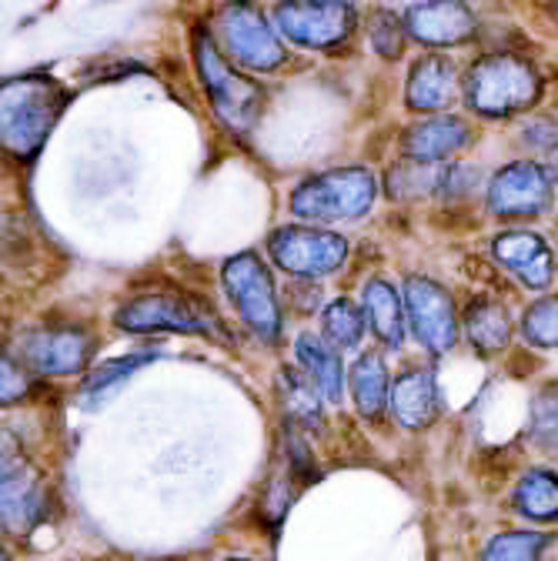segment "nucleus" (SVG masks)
Here are the masks:
<instances>
[{"label": "nucleus", "mask_w": 558, "mask_h": 561, "mask_svg": "<svg viewBox=\"0 0 558 561\" xmlns=\"http://www.w3.org/2000/svg\"><path fill=\"white\" fill-rule=\"evenodd\" d=\"M64 104L67 91L54 78L27 75L0 81V151L31 161L64 114Z\"/></svg>", "instance_id": "obj_1"}, {"label": "nucleus", "mask_w": 558, "mask_h": 561, "mask_svg": "<svg viewBox=\"0 0 558 561\" xmlns=\"http://www.w3.org/2000/svg\"><path fill=\"white\" fill-rule=\"evenodd\" d=\"M538 70L515 54H488L471 64L465 78V98L471 111L485 117H509L538 101Z\"/></svg>", "instance_id": "obj_2"}, {"label": "nucleus", "mask_w": 558, "mask_h": 561, "mask_svg": "<svg viewBox=\"0 0 558 561\" xmlns=\"http://www.w3.org/2000/svg\"><path fill=\"white\" fill-rule=\"evenodd\" d=\"M50 512V488L24 445L0 432V528L11 535L31 531Z\"/></svg>", "instance_id": "obj_3"}, {"label": "nucleus", "mask_w": 558, "mask_h": 561, "mask_svg": "<svg viewBox=\"0 0 558 561\" xmlns=\"http://www.w3.org/2000/svg\"><path fill=\"white\" fill-rule=\"evenodd\" d=\"M375 197H378V181L372 171L338 168L308 178L301 187H295L288 204L295 210V218L305 221H348L368 215Z\"/></svg>", "instance_id": "obj_4"}, {"label": "nucleus", "mask_w": 558, "mask_h": 561, "mask_svg": "<svg viewBox=\"0 0 558 561\" xmlns=\"http://www.w3.org/2000/svg\"><path fill=\"white\" fill-rule=\"evenodd\" d=\"M194 60H197L201 84L207 98H212V107L218 111V117L238 134L251 130V124L261 114V98H264L261 84H254L251 78H241L228 64V57L218 50V44L204 31L194 34Z\"/></svg>", "instance_id": "obj_5"}, {"label": "nucleus", "mask_w": 558, "mask_h": 561, "mask_svg": "<svg viewBox=\"0 0 558 561\" xmlns=\"http://www.w3.org/2000/svg\"><path fill=\"white\" fill-rule=\"evenodd\" d=\"M117 328L134 331V334H158V331H174V334H207V337H225L215 311L201 305L197 298L174 295V291H155L130 298L127 305L117 308Z\"/></svg>", "instance_id": "obj_6"}, {"label": "nucleus", "mask_w": 558, "mask_h": 561, "mask_svg": "<svg viewBox=\"0 0 558 561\" xmlns=\"http://www.w3.org/2000/svg\"><path fill=\"white\" fill-rule=\"evenodd\" d=\"M221 280H225V291H228L231 305L238 308L241 321L261 341L274 344L277 337H282V308H277L274 280H271V271L261 264L258 254H251V251L235 254L225 264Z\"/></svg>", "instance_id": "obj_7"}, {"label": "nucleus", "mask_w": 558, "mask_h": 561, "mask_svg": "<svg viewBox=\"0 0 558 561\" xmlns=\"http://www.w3.org/2000/svg\"><path fill=\"white\" fill-rule=\"evenodd\" d=\"M98 351V341L81 324H44L18 341L21 365L34 375H81Z\"/></svg>", "instance_id": "obj_8"}, {"label": "nucleus", "mask_w": 558, "mask_h": 561, "mask_svg": "<svg viewBox=\"0 0 558 561\" xmlns=\"http://www.w3.org/2000/svg\"><path fill=\"white\" fill-rule=\"evenodd\" d=\"M215 27H218V41L231 54V60L254 67V70H274L285 64V44L258 8L231 4L218 14Z\"/></svg>", "instance_id": "obj_9"}, {"label": "nucleus", "mask_w": 558, "mask_h": 561, "mask_svg": "<svg viewBox=\"0 0 558 561\" xmlns=\"http://www.w3.org/2000/svg\"><path fill=\"white\" fill-rule=\"evenodd\" d=\"M271 257L298 277H321L341 267L348 257V241L334 231L318 228H282L271 234Z\"/></svg>", "instance_id": "obj_10"}, {"label": "nucleus", "mask_w": 558, "mask_h": 561, "mask_svg": "<svg viewBox=\"0 0 558 561\" xmlns=\"http://www.w3.org/2000/svg\"><path fill=\"white\" fill-rule=\"evenodd\" d=\"M405 305L414 337L432 355H445L458 337V318L452 295L429 277H411L405 285Z\"/></svg>", "instance_id": "obj_11"}, {"label": "nucleus", "mask_w": 558, "mask_h": 561, "mask_svg": "<svg viewBox=\"0 0 558 561\" xmlns=\"http://www.w3.org/2000/svg\"><path fill=\"white\" fill-rule=\"evenodd\" d=\"M551 207V178L535 161H515L488 184V210L499 218H535Z\"/></svg>", "instance_id": "obj_12"}, {"label": "nucleus", "mask_w": 558, "mask_h": 561, "mask_svg": "<svg viewBox=\"0 0 558 561\" xmlns=\"http://www.w3.org/2000/svg\"><path fill=\"white\" fill-rule=\"evenodd\" d=\"M277 31H282L288 41H295L298 47H334L341 44L348 34L355 31V8L352 4H282L274 11Z\"/></svg>", "instance_id": "obj_13"}, {"label": "nucleus", "mask_w": 558, "mask_h": 561, "mask_svg": "<svg viewBox=\"0 0 558 561\" xmlns=\"http://www.w3.org/2000/svg\"><path fill=\"white\" fill-rule=\"evenodd\" d=\"M405 27L429 47H452L475 37L478 21L465 4H414L405 14Z\"/></svg>", "instance_id": "obj_14"}, {"label": "nucleus", "mask_w": 558, "mask_h": 561, "mask_svg": "<svg viewBox=\"0 0 558 561\" xmlns=\"http://www.w3.org/2000/svg\"><path fill=\"white\" fill-rule=\"evenodd\" d=\"M492 251H496V261L502 267H509L522 285L542 291L551 285L555 277V264H551V251L548 244L532 234V231H505L492 241Z\"/></svg>", "instance_id": "obj_15"}, {"label": "nucleus", "mask_w": 558, "mask_h": 561, "mask_svg": "<svg viewBox=\"0 0 558 561\" xmlns=\"http://www.w3.org/2000/svg\"><path fill=\"white\" fill-rule=\"evenodd\" d=\"M471 130L458 117H432L425 124L408 127L401 137V151L411 164H435L445 158H455L468 148Z\"/></svg>", "instance_id": "obj_16"}, {"label": "nucleus", "mask_w": 558, "mask_h": 561, "mask_svg": "<svg viewBox=\"0 0 558 561\" xmlns=\"http://www.w3.org/2000/svg\"><path fill=\"white\" fill-rule=\"evenodd\" d=\"M458 75L455 64L442 54H429L411 67V78L405 88V104L411 111H445L455 104Z\"/></svg>", "instance_id": "obj_17"}, {"label": "nucleus", "mask_w": 558, "mask_h": 561, "mask_svg": "<svg viewBox=\"0 0 558 561\" xmlns=\"http://www.w3.org/2000/svg\"><path fill=\"white\" fill-rule=\"evenodd\" d=\"M388 404L395 408L398 425H405L411 432L429 428L442 411V394H439L432 371H422V368L405 371L395 381V388L388 391Z\"/></svg>", "instance_id": "obj_18"}, {"label": "nucleus", "mask_w": 558, "mask_h": 561, "mask_svg": "<svg viewBox=\"0 0 558 561\" xmlns=\"http://www.w3.org/2000/svg\"><path fill=\"white\" fill-rule=\"evenodd\" d=\"M295 358L301 365V375L318 388V394H324L328 401H341L344 391V368L338 362V351L311 334H301L295 344Z\"/></svg>", "instance_id": "obj_19"}, {"label": "nucleus", "mask_w": 558, "mask_h": 561, "mask_svg": "<svg viewBox=\"0 0 558 561\" xmlns=\"http://www.w3.org/2000/svg\"><path fill=\"white\" fill-rule=\"evenodd\" d=\"M365 318L375 331V337L385 347H401L405 341V314H401V298L388 285V280H368L365 288Z\"/></svg>", "instance_id": "obj_20"}, {"label": "nucleus", "mask_w": 558, "mask_h": 561, "mask_svg": "<svg viewBox=\"0 0 558 561\" xmlns=\"http://www.w3.org/2000/svg\"><path fill=\"white\" fill-rule=\"evenodd\" d=\"M465 334L468 341L485 351V355H492V351H502L512 337V314L502 301H492V298H481L468 308L465 314Z\"/></svg>", "instance_id": "obj_21"}, {"label": "nucleus", "mask_w": 558, "mask_h": 561, "mask_svg": "<svg viewBox=\"0 0 558 561\" xmlns=\"http://www.w3.org/2000/svg\"><path fill=\"white\" fill-rule=\"evenodd\" d=\"M277 394H282V404H285V411H288V417L295 421V425H305V428H321L324 425L321 394L301 371L282 368V375H277Z\"/></svg>", "instance_id": "obj_22"}, {"label": "nucleus", "mask_w": 558, "mask_h": 561, "mask_svg": "<svg viewBox=\"0 0 558 561\" xmlns=\"http://www.w3.org/2000/svg\"><path fill=\"white\" fill-rule=\"evenodd\" d=\"M512 505L519 515H525L532 522H558V474L528 471L515 484Z\"/></svg>", "instance_id": "obj_23"}, {"label": "nucleus", "mask_w": 558, "mask_h": 561, "mask_svg": "<svg viewBox=\"0 0 558 561\" xmlns=\"http://www.w3.org/2000/svg\"><path fill=\"white\" fill-rule=\"evenodd\" d=\"M352 398L368 421H382L388 408V375L378 355H362L352 368Z\"/></svg>", "instance_id": "obj_24"}, {"label": "nucleus", "mask_w": 558, "mask_h": 561, "mask_svg": "<svg viewBox=\"0 0 558 561\" xmlns=\"http://www.w3.org/2000/svg\"><path fill=\"white\" fill-rule=\"evenodd\" d=\"M155 358H158L155 351H137V355H127V358H121V362H111V365L91 371V375L84 378V385H81V404H84V408H94V404L104 401L117 385H124L137 368H145V365L155 362Z\"/></svg>", "instance_id": "obj_25"}, {"label": "nucleus", "mask_w": 558, "mask_h": 561, "mask_svg": "<svg viewBox=\"0 0 558 561\" xmlns=\"http://www.w3.org/2000/svg\"><path fill=\"white\" fill-rule=\"evenodd\" d=\"M321 331L328 337V344L338 347H358L365 337V314L352 305V301H331L321 314Z\"/></svg>", "instance_id": "obj_26"}, {"label": "nucleus", "mask_w": 558, "mask_h": 561, "mask_svg": "<svg viewBox=\"0 0 558 561\" xmlns=\"http://www.w3.org/2000/svg\"><path fill=\"white\" fill-rule=\"evenodd\" d=\"M545 545L548 535L542 531H502L485 545L478 561H535Z\"/></svg>", "instance_id": "obj_27"}, {"label": "nucleus", "mask_w": 558, "mask_h": 561, "mask_svg": "<svg viewBox=\"0 0 558 561\" xmlns=\"http://www.w3.org/2000/svg\"><path fill=\"white\" fill-rule=\"evenodd\" d=\"M532 442L548 451L558 455V381L542 388L532 401Z\"/></svg>", "instance_id": "obj_28"}, {"label": "nucleus", "mask_w": 558, "mask_h": 561, "mask_svg": "<svg viewBox=\"0 0 558 561\" xmlns=\"http://www.w3.org/2000/svg\"><path fill=\"white\" fill-rule=\"evenodd\" d=\"M442 187V174L429 171V164H401V168H391L388 174V191L391 197H425L429 191H439Z\"/></svg>", "instance_id": "obj_29"}, {"label": "nucleus", "mask_w": 558, "mask_h": 561, "mask_svg": "<svg viewBox=\"0 0 558 561\" xmlns=\"http://www.w3.org/2000/svg\"><path fill=\"white\" fill-rule=\"evenodd\" d=\"M522 331L538 347H558V298L535 301L522 318Z\"/></svg>", "instance_id": "obj_30"}, {"label": "nucleus", "mask_w": 558, "mask_h": 561, "mask_svg": "<svg viewBox=\"0 0 558 561\" xmlns=\"http://www.w3.org/2000/svg\"><path fill=\"white\" fill-rule=\"evenodd\" d=\"M34 391L31 375L24 365H18L11 355H0V404H14L24 401Z\"/></svg>", "instance_id": "obj_31"}, {"label": "nucleus", "mask_w": 558, "mask_h": 561, "mask_svg": "<svg viewBox=\"0 0 558 561\" xmlns=\"http://www.w3.org/2000/svg\"><path fill=\"white\" fill-rule=\"evenodd\" d=\"M372 44H375V50H378V54L395 57V54L401 50V24H398V21H391L388 14H382V21L372 27Z\"/></svg>", "instance_id": "obj_32"}, {"label": "nucleus", "mask_w": 558, "mask_h": 561, "mask_svg": "<svg viewBox=\"0 0 558 561\" xmlns=\"http://www.w3.org/2000/svg\"><path fill=\"white\" fill-rule=\"evenodd\" d=\"M551 178L558 181V148H555V154H551Z\"/></svg>", "instance_id": "obj_33"}, {"label": "nucleus", "mask_w": 558, "mask_h": 561, "mask_svg": "<svg viewBox=\"0 0 558 561\" xmlns=\"http://www.w3.org/2000/svg\"><path fill=\"white\" fill-rule=\"evenodd\" d=\"M0 561H11V554H8V548H4V545H0Z\"/></svg>", "instance_id": "obj_34"}, {"label": "nucleus", "mask_w": 558, "mask_h": 561, "mask_svg": "<svg viewBox=\"0 0 558 561\" xmlns=\"http://www.w3.org/2000/svg\"><path fill=\"white\" fill-rule=\"evenodd\" d=\"M231 561H244V558H231Z\"/></svg>", "instance_id": "obj_35"}]
</instances>
